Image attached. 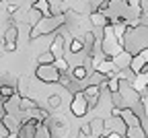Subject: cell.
<instances>
[{
    "instance_id": "cell-1",
    "label": "cell",
    "mask_w": 148,
    "mask_h": 138,
    "mask_svg": "<svg viewBox=\"0 0 148 138\" xmlns=\"http://www.w3.org/2000/svg\"><path fill=\"white\" fill-rule=\"evenodd\" d=\"M66 23V17L64 12L62 14H51V17H43L39 23H37L35 27H31L29 31V39L33 41V39L41 37V35H49V33H56L58 29H62V25Z\"/></svg>"
},
{
    "instance_id": "cell-2",
    "label": "cell",
    "mask_w": 148,
    "mask_h": 138,
    "mask_svg": "<svg viewBox=\"0 0 148 138\" xmlns=\"http://www.w3.org/2000/svg\"><path fill=\"white\" fill-rule=\"evenodd\" d=\"M119 115L123 117V122L127 126L125 138H148V132L142 128V117L132 109V107H121Z\"/></svg>"
},
{
    "instance_id": "cell-3",
    "label": "cell",
    "mask_w": 148,
    "mask_h": 138,
    "mask_svg": "<svg viewBox=\"0 0 148 138\" xmlns=\"http://www.w3.org/2000/svg\"><path fill=\"white\" fill-rule=\"evenodd\" d=\"M35 76L39 78L41 83H58L60 78V70L53 64H37L35 68Z\"/></svg>"
},
{
    "instance_id": "cell-4",
    "label": "cell",
    "mask_w": 148,
    "mask_h": 138,
    "mask_svg": "<svg viewBox=\"0 0 148 138\" xmlns=\"http://www.w3.org/2000/svg\"><path fill=\"white\" fill-rule=\"evenodd\" d=\"M70 109H72V113L76 115V117H82L88 109H90V105H88V99L84 97V93L82 91H76L74 93V97H72V103H70Z\"/></svg>"
},
{
    "instance_id": "cell-5",
    "label": "cell",
    "mask_w": 148,
    "mask_h": 138,
    "mask_svg": "<svg viewBox=\"0 0 148 138\" xmlns=\"http://www.w3.org/2000/svg\"><path fill=\"white\" fill-rule=\"evenodd\" d=\"M82 93H84V97L88 99V105L90 107L99 105V95H101V87L99 85H86Z\"/></svg>"
},
{
    "instance_id": "cell-6",
    "label": "cell",
    "mask_w": 148,
    "mask_h": 138,
    "mask_svg": "<svg viewBox=\"0 0 148 138\" xmlns=\"http://www.w3.org/2000/svg\"><path fill=\"white\" fill-rule=\"evenodd\" d=\"M0 122L4 124V128H6L10 134H16L18 128H21V120H18L16 115H12V113H4L2 117H0Z\"/></svg>"
},
{
    "instance_id": "cell-7",
    "label": "cell",
    "mask_w": 148,
    "mask_h": 138,
    "mask_svg": "<svg viewBox=\"0 0 148 138\" xmlns=\"http://www.w3.org/2000/svg\"><path fill=\"white\" fill-rule=\"evenodd\" d=\"M130 64H132V54H130V52L121 50L119 54H115V56H113V66H115L117 70L130 68Z\"/></svg>"
},
{
    "instance_id": "cell-8",
    "label": "cell",
    "mask_w": 148,
    "mask_h": 138,
    "mask_svg": "<svg viewBox=\"0 0 148 138\" xmlns=\"http://www.w3.org/2000/svg\"><path fill=\"white\" fill-rule=\"evenodd\" d=\"M64 43H66L64 35H62V33H56V37H53V43H51L49 52H51L56 58H64Z\"/></svg>"
},
{
    "instance_id": "cell-9",
    "label": "cell",
    "mask_w": 148,
    "mask_h": 138,
    "mask_svg": "<svg viewBox=\"0 0 148 138\" xmlns=\"http://www.w3.org/2000/svg\"><path fill=\"white\" fill-rule=\"evenodd\" d=\"M70 74H72V78L74 81H78V83H82V81H86L88 78V68L84 66V64H76L74 68H70Z\"/></svg>"
},
{
    "instance_id": "cell-10",
    "label": "cell",
    "mask_w": 148,
    "mask_h": 138,
    "mask_svg": "<svg viewBox=\"0 0 148 138\" xmlns=\"http://www.w3.org/2000/svg\"><path fill=\"white\" fill-rule=\"evenodd\" d=\"M90 134L95 136V138H99L103 132H105V120H101V117H95V120H90Z\"/></svg>"
},
{
    "instance_id": "cell-11",
    "label": "cell",
    "mask_w": 148,
    "mask_h": 138,
    "mask_svg": "<svg viewBox=\"0 0 148 138\" xmlns=\"http://www.w3.org/2000/svg\"><path fill=\"white\" fill-rule=\"evenodd\" d=\"M16 39H18V27H16V23H8V27L2 35V41H16Z\"/></svg>"
},
{
    "instance_id": "cell-12",
    "label": "cell",
    "mask_w": 148,
    "mask_h": 138,
    "mask_svg": "<svg viewBox=\"0 0 148 138\" xmlns=\"http://www.w3.org/2000/svg\"><path fill=\"white\" fill-rule=\"evenodd\" d=\"M68 52H70V54H80V52H84L82 37H72V39H70V46H68Z\"/></svg>"
},
{
    "instance_id": "cell-13",
    "label": "cell",
    "mask_w": 148,
    "mask_h": 138,
    "mask_svg": "<svg viewBox=\"0 0 148 138\" xmlns=\"http://www.w3.org/2000/svg\"><path fill=\"white\" fill-rule=\"evenodd\" d=\"M53 62H56V56L49 50H45V52H41L37 56V64H53Z\"/></svg>"
},
{
    "instance_id": "cell-14",
    "label": "cell",
    "mask_w": 148,
    "mask_h": 138,
    "mask_svg": "<svg viewBox=\"0 0 148 138\" xmlns=\"http://www.w3.org/2000/svg\"><path fill=\"white\" fill-rule=\"evenodd\" d=\"M0 95H2V101L4 99H10V97H14L16 95V89L12 87V85H0Z\"/></svg>"
},
{
    "instance_id": "cell-15",
    "label": "cell",
    "mask_w": 148,
    "mask_h": 138,
    "mask_svg": "<svg viewBox=\"0 0 148 138\" xmlns=\"http://www.w3.org/2000/svg\"><path fill=\"white\" fill-rule=\"evenodd\" d=\"M47 105H49V109H58V107L62 105V97L56 95V93L49 95V97H47Z\"/></svg>"
},
{
    "instance_id": "cell-16",
    "label": "cell",
    "mask_w": 148,
    "mask_h": 138,
    "mask_svg": "<svg viewBox=\"0 0 148 138\" xmlns=\"http://www.w3.org/2000/svg\"><path fill=\"white\" fill-rule=\"evenodd\" d=\"M53 66L58 68L60 72H68V70H70V66H68V62L64 60V58H56V62H53Z\"/></svg>"
},
{
    "instance_id": "cell-17",
    "label": "cell",
    "mask_w": 148,
    "mask_h": 138,
    "mask_svg": "<svg viewBox=\"0 0 148 138\" xmlns=\"http://www.w3.org/2000/svg\"><path fill=\"white\" fill-rule=\"evenodd\" d=\"M140 4V14H148V0H138Z\"/></svg>"
},
{
    "instance_id": "cell-18",
    "label": "cell",
    "mask_w": 148,
    "mask_h": 138,
    "mask_svg": "<svg viewBox=\"0 0 148 138\" xmlns=\"http://www.w3.org/2000/svg\"><path fill=\"white\" fill-rule=\"evenodd\" d=\"M76 138H90V136H88V134H84V132H82V130H80V132H78V136H76Z\"/></svg>"
},
{
    "instance_id": "cell-19",
    "label": "cell",
    "mask_w": 148,
    "mask_h": 138,
    "mask_svg": "<svg viewBox=\"0 0 148 138\" xmlns=\"http://www.w3.org/2000/svg\"><path fill=\"white\" fill-rule=\"evenodd\" d=\"M0 103H2V95H0Z\"/></svg>"
}]
</instances>
